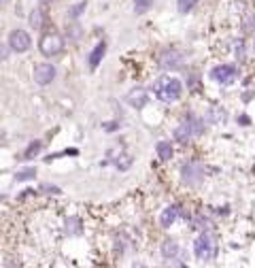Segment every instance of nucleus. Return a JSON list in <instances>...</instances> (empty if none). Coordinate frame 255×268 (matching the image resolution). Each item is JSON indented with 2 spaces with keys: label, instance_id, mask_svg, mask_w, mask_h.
Here are the masks:
<instances>
[{
  "label": "nucleus",
  "instance_id": "obj_1",
  "mask_svg": "<svg viewBox=\"0 0 255 268\" xmlns=\"http://www.w3.org/2000/svg\"><path fill=\"white\" fill-rule=\"evenodd\" d=\"M153 89H155V96H158L162 102H174V100H179L183 94V83L176 79V77L164 75L155 81Z\"/></svg>",
  "mask_w": 255,
  "mask_h": 268
},
{
  "label": "nucleus",
  "instance_id": "obj_2",
  "mask_svg": "<svg viewBox=\"0 0 255 268\" xmlns=\"http://www.w3.org/2000/svg\"><path fill=\"white\" fill-rule=\"evenodd\" d=\"M194 253H196L198 260H202V262H211V260L215 258V253H217L215 238H212L209 232L200 234L196 238V243H194Z\"/></svg>",
  "mask_w": 255,
  "mask_h": 268
},
{
  "label": "nucleus",
  "instance_id": "obj_3",
  "mask_svg": "<svg viewBox=\"0 0 255 268\" xmlns=\"http://www.w3.org/2000/svg\"><path fill=\"white\" fill-rule=\"evenodd\" d=\"M39 49H41L42 55H47V58L60 55L64 51V39L60 37V34H55V32H47V34H42L41 37Z\"/></svg>",
  "mask_w": 255,
  "mask_h": 268
},
{
  "label": "nucleus",
  "instance_id": "obj_4",
  "mask_svg": "<svg viewBox=\"0 0 255 268\" xmlns=\"http://www.w3.org/2000/svg\"><path fill=\"white\" fill-rule=\"evenodd\" d=\"M211 79L221 83V86H230V83H234L238 79V70L232 64H219L211 70Z\"/></svg>",
  "mask_w": 255,
  "mask_h": 268
},
{
  "label": "nucleus",
  "instance_id": "obj_5",
  "mask_svg": "<svg viewBox=\"0 0 255 268\" xmlns=\"http://www.w3.org/2000/svg\"><path fill=\"white\" fill-rule=\"evenodd\" d=\"M30 45H32V41H30V34H28L26 30H13L11 34H9V49L11 51H15V53H24V51H28L30 49Z\"/></svg>",
  "mask_w": 255,
  "mask_h": 268
},
{
  "label": "nucleus",
  "instance_id": "obj_6",
  "mask_svg": "<svg viewBox=\"0 0 255 268\" xmlns=\"http://www.w3.org/2000/svg\"><path fill=\"white\" fill-rule=\"evenodd\" d=\"M202 132V126L200 122H183L179 128L174 130V138L179 140V143H187V140H191V136H196V134Z\"/></svg>",
  "mask_w": 255,
  "mask_h": 268
},
{
  "label": "nucleus",
  "instance_id": "obj_7",
  "mask_svg": "<svg viewBox=\"0 0 255 268\" xmlns=\"http://www.w3.org/2000/svg\"><path fill=\"white\" fill-rule=\"evenodd\" d=\"M32 77H34V81L39 83V86H49L53 79H55V68L51 64H37L32 70Z\"/></svg>",
  "mask_w": 255,
  "mask_h": 268
},
{
  "label": "nucleus",
  "instance_id": "obj_8",
  "mask_svg": "<svg viewBox=\"0 0 255 268\" xmlns=\"http://www.w3.org/2000/svg\"><path fill=\"white\" fill-rule=\"evenodd\" d=\"M202 177H204L202 164H198V162H189V164L183 166V181L189 183V185H196V183H200Z\"/></svg>",
  "mask_w": 255,
  "mask_h": 268
},
{
  "label": "nucleus",
  "instance_id": "obj_9",
  "mask_svg": "<svg viewBox=\"0 0 255 268\" xmlns=\"http://www.w3.org/2000/svg\"><path fill=\"white\" fill-rule=\"evenodd\" d=\"M160 64L162 68H179L183 64V55L181 53H176V51H164L160 55Z\"/></svg>",
  "mask_w": 255,
  "mask_h": 268
},
{
  "label": "nucleus",
  "instance_id": "obj_10",
  "mask_svg": "<svg viewBox=\"0 0 255 268\" xmlns=\"http://www.w3.org/2000/svg\"><path fill=\"white\" fill-rule=\"evenodd\" d=\"M128 102H130L134 109H143L149 102V96H147L145 89H132L130 94H128Z\"/></svg>",
  "mask_w": 255,
  "mask_h": 268
},
{
  "label": "nucleus",
  "instance_id": "obj_11",
  "mask_svg": "<svg viewBox=\"0 0 255 268\" xmlns=\"http://www.w3.org/2000/svg\"><path fill=\"white\" fill-rule=\"evenodd\" d=\"M28 24H30V28H34V30H41V28L47 24L45 11L42 9H32L30 15H28Z\"/></svg>",
  "mask_w": 255,
  "mask_h": 268
},
{
  "label": "nucleus",
  "instance_id": "obj_12",
  "mask_svg": "<svg viewBox=\"0 0 255 268\" xmlns=\"http://www.w3.org/2000/svg\"><path fill=\"white\" fill-rule=\"evenodd\" d=\"M179 217V207H166L164 211H162V215H160V223H162V228H170V225L174 223V220Z\"/></svg>",
  "mask_w": 255,
  "mask_h": 268
},
{
  "label": "nucleus",
  "instance_id": "obj_13",
  "mask_svg": "<svg viewBox=\"0 0 255 268\" xmlns=\"http://www.w3.org/2000/svg\"><path fill=\"white\" fill-rule=\"evenodd\" d=\"M104 51H106V43L102 41V43H98V45L94 47V51L89 53V66H91V68H96V66L102 62V58H104Z\"/></svg>",
  "mask_w": 255,
  "mask_h": 268
},
{
  "label": "nucleus",
  "instance_id": "obj_14",
  "mask_svg": "<svg viewBox=\"0 0 255 268\" xmlns=\"http://www.w3.org/2000/svg\"><path fill=\"white\" fill-rule=\"evenodd\" d=\"M176 253H179V245H176L174 241H164L162 243V256H164L166 260L176 258Z\"/></svg>",
  "mask_w": 255,
  "mask_h": 268
},
{
  "label": "nucleus",
  "instance_id": "obj_15",
  "mask_svg": "<svg viewBox=\"0 0 255 268\" xmlns=\"http://www.w3.org/2000/svg\"><path fill=\"white\" fill-rule=\"evenodd\" d=\"M155 151H158L160 160H170L172 158V145H170L168 140H160L158 147H155Z\"/></svg>",
  "mask_w": 255,
  "mask_h": 268
},
{
  "label": "nucleus",
  "instance_id": "obj_16",
  "mask_svg": "<svg viewBox=\"0 0 255 268\" xmlns=\"http://www.w3.org/2000/svg\"><path fill=\"white\" fill-rule=\"evenodd\" d=\"M66 34H68V39L79 41V39L83 37V28L79 26V22H73V24H68V28H66Z\"/></svg>",
  "mask_w": 255,
  "mask_h": 268
},
{
  "label": "nucleus",
  "instance_id": "obj_17",
  "mask_svg": "<svg viewBox=\"0 0 255 268\" xmlns=\"http://www.w3.org/2000/svg\"><path fill=\"white\" fill-rule=\"evenodd\" d=\"M153 6V0H134V13L136 15H143Z\"/></svg>",
  "mask_w": 255,
  "mask_h": 268
},
{
  "label": "nucleus",
  "instance_id": "obj_18",
  "mask_svg": "<svg viewBox=\"0 0 255 268\" xmlns=\"http://www.w3.org/2000/svg\"><path fill=\"white\" fill-rule=\"evenodd\" d=\"M198 4V0H176V9L179 13H189Z\"/></svg>",
  "mask_w": 255,
  "mask_h": 268
},
{
  "label": "nucleus",
  "instance_id": "obj_19",
  "mask_svg": "<svg viewBox=\"0 0 255 268\" xmlns=\"http://www.w3.org/2000/svg\"><path fill=\"white\" fill-rule=\"evenodd\" d=\"M85 6H87V2H85V0H81V2H77V4L73 6V9L68 11V17H70V19H77V17H79L81 13L85 11Z\"/></svg>",
  "mask_w": 255,
  "mask_h": 268
},
{
  "label": "nucleus",
  "instance_id": "obj_20",
  "mask_svg": "<svg viewBox=\"0 0 255 268\" xmlns=\"http://www.w3.org/2000/svg\"><path fill=\"white\" fill-rule=\"evenodd\" d=\"M34 175H37V171L34 168H26V171H21L15 175V181H28V179H34Z\"/></svg>",
  "mask_w": 255,
  "mask_h": 268
},
{
  "label": "nucleus",
  "instance_id": "obj_21",
  "mask_svg": "<svg viewBox=\"0 0 255 268\" xmlns=\"http://www.w3.org/2000/svg\"><path fill=\"white\" fill-rule=\"evenodd\" d=\"M209 117L212 119V124H221L225 115H223V111H219V107H212L211 113H209Z\"/></svg>",
  "mask_w": 255,
  "mask_h": 268
},
{
  "label": "nucleus",
  "instance_id": "obj_22",
  "mask_svg": "<svg viewBox=\"0 0 255 268\" xmlns=\"http://www.w3.org/2000/svg\"><path fill=\"white\" fill-rule=\"evenodd\" d=\"M41 147H42V145L39 143V140H37V143H32V145H30V147H28V149H26V153H24V158H26V160H30L32 156H37V153L41 151Z\"/></svg>",
  "mask_w": 255,
  "mask_h": 268
},
{
  "label": "nucleus",
  "instance_id": "obj_23",
  "mask_svg": "<svg viewBox=\"0 0 255 268\" xmlns=\"http://www.w3.org/2000/svg\"><path fill=\"white\" fill-rule=\"evenodd\" d=\"M6 58H9V51H6V47H4V45H0V62L6 60Z\"/></svg>",
  "mask_w": 255,
  "mask_h": 268
},
{
  "label": "nucleus",
  "instance_id": "obj_24",
  "mask_svg": "<svg viewBox=\"0 0 255 268\" xmlns=\"http://www.w3.org/2000/svg\"><path fill=\"white\" fill-rule=\"evenodd\" d=\"M249 22H251V24H245V28H247V30H253V28H255V17H251Z\"/></svg>",
  "mask_w": 255,
  "mask_h": 268
},
{
  "label": "nucleus",
  "instance_id": "obj_25",
  "mask_svg": "<svg viewBox=\"0 0 255 268\" xmlns=\"http://www.w3.org/2000/svg\"><path fill=\"white\" fill-rule=\"evenodd\" d=\"M9 2H11V0H0V9H2V6H6Z\"/></svg>",
  "mask_w": 255,
  "mask_h": 268
},
{
  "label": "nucleus",
  "instance_id": "obj_26",
  "mask_svg": "<svg viewBox=\"0 0 255 268\" xmlns=\"http://www.w3.org/2000/svg\"><path fill=\"white\" fill-rule=\"evenodd\" d=\"M53 0H39V4H51Z\"/></svg>",
  "mask_w": 255,
  "mask_h": 268
}]
</instances>
